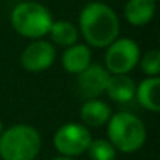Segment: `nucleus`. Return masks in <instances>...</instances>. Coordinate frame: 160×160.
Returning a JSON list of instances; mask_svg holds the SVG:
<instances>
[{
	"mask_svg": "<svg viewBox=\"0 0 160 160\" xmlns=\"http://www.w3.org/2000/svg\"><path fill=\"white\" fill-rule=\"evenodd\" d=\"M91 132L78 122H66L53 133V146L63 157H77L87 152L91 143Z\"/></svg>",
	"mask_w": 160,
	"mask_h": 160,
	"instance_id": "39448f33",
	"label": "nucleus"
},
{
	"mask_svg": "<svg viewBox=\"0 0 160 160\" xmlns=\"http://www.w3.org/2000/svg\"><path fill=\"white\" fill-rule=\"evenodd\" d=\"M78 28L90 46L107 47L119 35V19L107 3L91 2L80 11Z\"/></svg>",
	"mask_w": 160,
	"mask_h": 160,
	"instance_id": "f257e3e1",
	"label": "nucleus"
},
{
	"mask_svg": "<svg viewBox=\"0 0 160 160\" xmlns=\"http://www.w3.org/2000/svg\"><path fill=\"white\" fill-rule=\"evenodd\" d=\"M87 152L91 160H115L118 151L113 148V144L108 140L98 138V140H91Z\"/></svg>",
	"mask_w": 160,
	"mask_h": 160,
	"instance_id": "2eb2a0df",
	"label": "nucleus"
},
{
	"mask_svg": "<svg viewBox=\"0 0 160 160\" xmlns=\"http://www.w3.org/2000/svg\"><path fill=\"white\" fill-rule=\"evenodd\" d=\"M110 72L101 64H90L85 71L77 74V88L83 98L96 99L105 93Z\"/></svg>",
	"mask_w": 160,
	"mask_h": 160,
	"instance_id": "6e6552de",
	"label": "nucleus"
},
{
	"mask_svg": "<svg viewBox=\"0 0 160 160\" xmlns=\"http://www.w3.org/2000/svg\"><path fill=\"white\" fill-rule=\"evenodd\" d=\"M155 14V0H127L124 16L130 25H148Z\"/></svg>",
	"mask_w": 160,
	"mask_h": 160,
	"instance_id": "9b49d317",
	"label": "nucleus"
},
{
	"mask_svg": "<svg viewBox=\"0 0 160 160\" xmlns=\"http://www.w3.org/2000/svg\"><path fill=\"white\" fill-rule=\"evenodd\" d=\"M158 90H160V78L158 77H148L135 88V99L138 104L152 112L157 113L160 110V99H158Z\"/></svg>",
	"mask_w": 160,
	"mask_h": 160,
	"instance_id": "ddd939ff",
	"label": "nucleus"
},
{
	"mask_svg": "<svg viewBox=\"0 0 160 160\" xmlns=\"http://www.w3.org/2000/svg\"><path fill=\"white\" fill-rule=\"evenodd\" d=\"M135 82L127 74H110L105 93L112 101L118 104H127L135 98Z\"/></svg>",
	"mask_w": 160,
	"mask_h": 160,
	"instance_id": "1a4fd4ad",
	"label": "nucleus"
},
{
	"mask_svg": "<svg viewBox=\"0 0 160 160\" xmlns=\"http://www.w3.org/2000/svg\"><path fill=\"white\" fill-rule=\"evenodd\" d=\"M52 160H74V158H71V157H63V155H60V157H55V158H52Z\"/></svg>",
	"mask_w": 160,
	"mask_h": 160,
	"instance_id": "f3484780",
	"label": "nucleus"
},
{
	"mask_svg": "<svg viewBox=\"0 0 160 160\" xmlns=\"http://www.w3.org/2000/svg\"><path fill=\"white\" fill-rule=\"evenodd\" d=\"M138 63L141 66V71L148 77H158V74H160V52H158V49H152L148 53H144Z\"/></svg>",
	"mask_w": 160,
	"mask_h": 160,
	"instance_id": "dca6fc26",
	"label": "nucleus"
},
{
	"mask_svg": "<svg viewBox=\"0 0 160 160\" xmlns=\"http://www.w3.org/2000/svg\"><path fill=\"white\" fill-rule=\"evenodd\" d=\"M57 58V50L52 42L35 39L30 42L22 55H21V64L28 72H41L49 69Z\"/></svg>",
	"mask_w": 160,
	"mask_h": 160,
	"instance_id": "0eeeda50",
	"label": "nucleus"
},
{
	"mask_svg": "<svg viewBox=\"0 0 160 160\" xmlns=\"http://www.w3.org/2000/svg\"><path fill=\"white\" fill-rule=\"evenodd\" d=\"M112 116V108L99 99H88L80 108V119L83 126L101 127L108 122Z\"/></svg>",
	"mask_w": 160,
	"mask_h": 160,
	"instance_id": "f8f14e48",
	"label": "nucleus"
},
{
	"mask_svg": "<svg viewBox=\"0 0 160 160\" xmlns=\"http://www.w3.org/2000/svg\"><path fill=\"white\" fill-rule=\"evenodd\" d=\"M2 130H3V124H2V119H0V133H2Z\"/></svg>",
	"mask_w": 160,
	"mask_h": 160,
	"instance_id": "a211bd4d",
	"label": "nucleus"
},
{
	"mask_svg": "<svg viewBox=\"0 0 160 160\" xmlns=\"http://www.w3.org/2000/svg\"><path fill=\"white\" fill-rule=\"evenodd\" d=\"M52 22L53 19L50 11L38 2H22L11 11L13 28L21 36L33 41L49 35Z\"/></svg>",
	"mask_w": 160,
	"mask_h": 160,
	"instance_id": "20e7f679",
	"label": "nucleus"
},
{
	"mask_svg": "<svg viewBox=\"0 0 160 160\" xmlns=\"http://www.w3.org/2000/svg\"><path fill=\"white\" fill-rule=\"evenodd\" d=\"M41 151V135L28 124H16L0 133L2 160H35Z\"/></svg>",
	"mask_w": 160,
	"mask_h": 160,
	"instance_id": "7ed1b4c3",
	"label": "nucleus"
},
{
	"mask_svg": "<svg viewBox=\"0 0 160 160\" xmlns=\"http://www.w3.org/2000/svg\"><path fill=\"white\" fill-rule=\"evenodd\" d=\"M61 63L64 71H68L69 74H80L91 64V50L85 44L75 42L66 47L61 57Z\"/></svg>",
	"mask_w": 160,
	"mask_h": 160,
	"instance_id": "9d476101",
	"label": "nucleus"
},
{
	"mask_svg": "<svg viewBox=\"0 0 160 160\" xmlns=\"http://www.w3.org/2000/svg\"><path fill=\"white\" fill-rule=\"evenodd\" d=\"M50 39L61 47H69L77 42L78 38V30L77 27L69 22V21H53L52 27L49 30Z\"/></svg>",
	"mask_w": 160,
	"mask_h": 160,
	"instance_id": "4468645a",
	"label": "nucleus"
},
{
	"mask_svg": "<svg viewBox=\"0 0 160 160\" xmlns=\"http://www.w3.org/2000/svg\"><path fill=\"white\" fill-rule=\"evenodd\" d=\"M108 141L124 154L137 152L146 141V127L143 121L130 112H118L107 122Z\"/></svg>",
	"mask_w": 160,
	"mask_h": 160,
	"instance_id": "f03ea898",
	"label": "nucleus"
},
{
	"mask_svg": "<svg viewBox=\"0 0 160 160\" xmlns=\"http://www.w3.org/2000/svg\"><path fill=\"white\" fill-rule=\"evenodd\" d=\"M140 61V47L130 38H116L105 52V69L110 74H129Z\"/></svg>",
	"mask_w": 160,
	"mask_h": 160,
	"instance_id": "423d86ee",
	"label": "nucleus"
}]
</instances>
